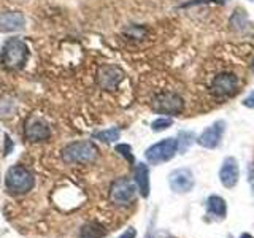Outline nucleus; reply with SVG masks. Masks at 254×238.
<instances>
[{"mask_svg": "<svg viewBox=\"0 0 254 238\" xmlns=\"http://www.w3.org/2000/svg\"><path fill=\"white\" fill-rule=\"evenodd\" d=\"M173 121L170 118H159L156 119V121H153V124H151V129H153L154 132H162V130H167L169 127H172Z\"/></svg>", "mask_w": 254, "mask_h": 238, "instance_id": "a211bd4d", "label": "nucleus"}, {"mask_svg": "<svg viewBox=\"0 0 254 238\" xmlns=\"http://www.w3.org/2000/svg\"><path fill=\"white\" fill-rule=\"evenodd\" d=\"M135 237H137V230H135L133 227H129L121 237H118V238H135Z\"/></svg>", "mask_w": 254, "mask_h": 238, "instance_id": "4be33fe9", "label": "nucleus"}, {"mask_svg": "<svg viewBox=\"0 0 254 238\" xmlns=\"http://www.w3.org/2000/svg\"><path fill=\"white\" fill-rule=\"evenodd\" d=\"M253 68H254V63H253Z\"/></svg>", "mask_w": 254, "mask_h": 238, "instance_id": "a878e982", "label": "nucleus"}, {"mask_svg": "<svg viewBox=\"0 0 254 238\" xmlns=\"http://www.w3.org/2000/svg\"><path fill=\"white\" fill-rule=\"evenodd\" d=\"M224 130H226V122L224 121H216V122H213L210 127H206V129L200 135H198L195 141L202 148L214 149V148L219 146L222 135H224Z\"/></svg>", "mask_w": 254, "mask_h": 238, "instance_id": "9b49d317", "label": "nucleus"}, {"mask_svg": "<svg viewBox=\"0 0 254 238\" xmlns=\"http://www.w3.org/2000/svg\"><path fill=\"white\" fill-rule=\"evenodd\" d=\"M116 153H119L121 156H124L127 161H129L130 164L133 162V156H132V149L129 145H118L116 146Z\"/></svg>", "mask_w": 254, "mask_h": 238, "instance_id": "6ab92c4d", "label": "nucleus"}, {"mask_svg": "<svg viewBox=\"0 0 254 238\" xmlns=\"http://www.w3.org/2000/svg\"><path fill=\"white\" fill-rule=\"evenodd\" d=\"M135 194H137V187L127 178H118L110 187V200L116 205H129L133 202Z\"/></svg>", "mask_w": 254, "mask_h": 238, "instance_id": "0eeeda50", "label": "nucleus"}, {"mask_svg": "<svg viewBox=\"0 0 254 238\" xmlns=\"http://www.w3.org/2000/svg\"><path fill=\"white\" fill-rule=\"evenodd\" d=\"M29 59V48L19 38H8L3 43L2 56V65L8 70H19L26 65Z\"/></svg>", "mask_w": 254, "mask_h": 238, "instance_id": "f257e3e1", "label": "nucleus"}, {"mask_svg": "<svg viewBox=\"0 0 254 238\" xmlns=\"http://www.w3.org/2000/svg\"><path fill=\"white\" fill-rule=\"evenodd\" d=\"M243 105L248 107V108H254V91L243 100Z\"/></svg>", "mask_w": 254, "mask_h": 238, "instance_id": "5701e85b", "label": "nucleus"}, {"mask_svg": "<svg viewBox=\"0 0 254 238\" xmlns=\"http://www.w3.org/2000/svg\"><path fill=\"white\" fill-rule=\"evenodd\" d=\"M178 153V141L177 138H164L162 141L149 146L145 153V157L149 164L157 165L170 161Z\"/></svg>", "mask_w": 254, "mask_h": 238, "instance_id": "39448f33", "label": "nucleus"}, {"mask_svg": "<svg viewBox=\"0 0 254 238\" xmlns=\"http://www.w3.org/2000/svg\"><path fill=\"white\" fill-rule=\"evenodd\" d=\"M238 177H240V169H238V162L235 157H226L224 162H222L221 169H219V181L221 184L232 189L237 186Z\"/></svg>", "mask_w": 254, "mask_h": 238, "instance_id": "f8f14e48", "label": "nucleus"}, {"mask_svg": "<svg viewBox=\"0 0 254 238\" xmlns=\"http://www.w3.org/2000/svg\"><path fill=\"white\" fill-rule=\"evenodd\" d=\"M119 135H121V130H119L118 127H111V129H107V130L95 132L94 138L100 140L103 143H113V141L119 140Z\"/></svg>", "mask_w": 254, "mask_h": 238, "instance_id": "dca6fc26", "label": "nucleus"}, {"mask_svg": "<svg viewBox=\"0 0 254 238\" xmlns=\"http://www.w3.org/2000/svg\"><path fill=\"white\" fill-rule=\"evenodd\" d=\"M169 184L170 189L177 194H185L192 190L195 184L194 173L189 169H177L169 175Z\"/></svg>", "mask_w": 254, "mask_h": 238, "instance_id": "9d476101", "label": "nucleus"}, {"mask_svg": "<svg viewBox=\"0 0 254 238\" xmlns=\"http://www.w3.org/2000/svg\"><path fill=\"white\" fill-rule=\"evenodd\" d=\"M26 26V18L19 11L0 13V32H16Z\"/></svg>", "mask_w": 254, "mask_h": 238, "instance_id": "ddd939ff", "label": "nucleus"}, {"mask_svg": "<svg viewBox=\"0 0 254 238\" xmlns=\"http://www.w3.org/2000/svg\"><path fill=\"white\" fill-rule=\"evenodd\" d=\"M135 184L143 197L149 195V169L145 164H137L135 167Z\"/></svg>", "mask_w": 254, "mask_h": 238, "instance_id": "4468645a", "label": "nucleus"}, {"mask_svg": "<svg viewBox=\"0 0 254 238\" xmlns=\"http://www.w3.org/2000/svg\"><path fill=\"white\" fill-rule=\"evenodd\" d=\"M24 135L26 138L32 143H40V141H46L51 137V129L50 124H48L45 119L32 116L27 119L26 122V129H24Z\"/></svg>", "mask_w": 254, "mask_h": 238, "instance_id": "1a4fd4ad", "label": "nucleus"}, {"mask_svg": "<svg viewBox=\"0 0 254 238\" xmlns=\"http://www.w3.org/2000/svg\"><path fill=\"white\" fill-rule=\"evenodd\" d=\"M206 210H208L210 214L216 218H224L227 213V205L224 198H221L218 195H211L206 200Z\"/></svg>", "mask_w": 254, "mask_h": 238, "instance_id": "2eb2a0df", "label": "nucleus"}, {"mask_svg": "<svg viewBox=\"0 0 254 238\" xmlns=\"http://www.w3.org/2000/svg\"><path fill=\"white\" fill-rule=\"evenodd\" d=\"M126 34H129L130 38H143L146 34V30L143 27H138V26H132L129 30H126Z\"/></svg>", "mask_w": 254, "mask_h": 238, "instance_id": "aec40b11", "label": "nucleus"}, {"mask_svg": "<svg viewBox=\"0 0 254 238\" xmlns=\"http://www.w3.org/2000/svg\"><path fill=\"white\" fill-rule=\"evenodd\" d=\"M35 184V178L29 169L22 165H13L10 167V170L6 172L5 177V186L10 190L11 194L21 195V194H27L29 190L34 187Z\"/></svg>", "mask_w": 254, "mask_h": 238, "instance_id": "7ed1b4c3", "label": "nucleus"}, {"mask_svg": "<svg viewBox=\"0 0 254 238\" xmlns=\"http://www.w3.org/2000/svg\"><path fill=\"white\" fill-rule=\"evenodd\" d=\"M97 154L99 149L92 141H73L62 149V159L67 164H91Z\"/></svg>", "mask_w": 254, "mask_h": 238, "instance_id": "f03ea898", "label": "nucleus"}, {"mask_svg": "<svg viewBox=\"0 0 254 238\" xmlns=\"http://www.w3.org/2000/svg\"><path fill=\"white\" fill-rule=\"evenodd\" d=\"M5 143H6V148L3 149V154L8 156V154L11 153V148H13V143H11V140H10V137H8V135H5Z\"/></svg>", "mask_w": 254, "mask_h": 238, "instance_id": "b1692460", "label": "nucleus"}, {"mask_svg": "<svg viewBox=\"0 0 254 238\" xmlns=\"http://www.w3.org/2000/svg\"><path fill=\"white\" fill-rule=\"evenodd\" d=\"M208 2H214V3H226L227 0H190L188 3H183V6H190V5H197V3H208Z\"/></svg>", "mask_w": 254, "mask_h": 238, "instance_id": "412c9836", "label": "nucleus"}, {"mask_svg": "<svg viewBox=\"0 0 254 238\" xmlns=\"http://www.w3.org/2000/svg\"><path fill=\"white\" fill-rule=\"evenodd\" d=\"M238 86H240V81H238L237 75L224 71V73L214 76L210 86V91L218 99H229L238 92Z\"/></svg>", "mask_w": 254, "mask_h": 238, "instance_id": "423d86ee", "label": "nucleus"}, {"mask_svg": "<svg viewBox=\"0 0 254 238\" xmlns=\"http://www.w3.org/2000/svg\"><path fill=\"white\" fill-rule=\"evenodd\" d=\"M95 79H97V84L105 91H116L118 86L121 84V81L124 79V71L116 67L111 65V63H105V65H100L97 70V75H95Z\"/></svg>", "mask_w": 254, "mask_h": 238, "instance_id": "6e6552de", "label": "nucleus"}, {"mask_svg": "<svg viewBox=\"0 0 254 238\" xmlns=\"http://www.w3.org/2000/svg\"><path fill=\"white\" fill-rule=\"evenodd\" d=\"M194 140H197L195 137H194V133L190 132V130H183V132H180V135H178V138H177V141H178V151H186V149H189V146L192 145V141Z\"/></svg>", "mask_w": 254, "mask_h": 238, "instance_id": "f3484780", "label": "nucleus"}, {"mask_svg": "<svg viewBox=\"0 0 254 238\" xmlns=\"http://www.w3.org/2000/svg\"><path fill=\"white\" fill-rule=\"evenodd\" d=\"M240 238H253V237H251V235H248V234H243Z\"/></svg>", "mask_w": 254, "mask_h": 238, "instance_id": "393cba45", "label": "nucleus"}, {"mask_svg": "<svg viewBox=\"0 0 254 238\" xmlns=\"http://www.w3.org/2000/svg\"><path fill=\"white\" fill-rule=\"evenodd\" d=\"M151 108L159 115L167 116H178L185 110V100L177 92L164 91L156 94L151 100Z\"/></svg>", "mask_w": 254, "mask_h": 238, "instance_id": "20e7f679", "label": "nucleus"}]
</instances>
